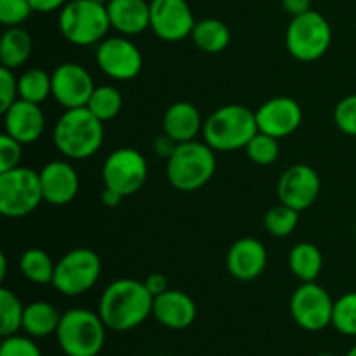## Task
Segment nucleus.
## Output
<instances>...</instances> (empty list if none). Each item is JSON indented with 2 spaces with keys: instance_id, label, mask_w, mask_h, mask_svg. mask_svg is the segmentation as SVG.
Returning a JSON list of instances; mask_svg holds the SVG:
<instances>
[{
  "instance_id": "40",
  "label": "nucleus",
  "mask_w": 356,
  "mask_h": 356,
  "mask_svg": "<svg viewBox=\"0 0 356 356\" xmlns=\"http://www.w3.org/2000/svg\"><path fill=\"white\" fill-rule=\"evenodd\" d=\"M145 285H146V289H148L149 294H152L153 298L163 294V292L169 289V282H167V278L163 277L162 273L148 275V277H146V280H145Z\"/></svg>"
},
{
  "instance_id": "27",
  "label": "nucleus",
  "mask_w": 356,
  "mask_h": 356,
  "mask_svg": "<svg viewBox=\"0 0 356 356\" xmlns=\"http://www.w3.org/2000/svg\"><path fill=\"white\" fill-rule=\"evenodd\" d=\"M19 271L28 282L37 285L52 284L56 263L45 250L31 247L19 257Z\"/></svg>"
},
{
  "instance_id": "25",
  "label": "nucleus",
  "mask_w": 356,
  "mask_h": 356,
  "mask_svg": "<svg viewBox=\"0 0 356 356\" xmlns=\"http://www.w3.org/2000/svg\"><path fill=\"white\" fill-rule=\"evenodd\" d=\"M191 40L207 54H219L228 47L232 40V31L225 21L218 17H205L195 23L193 31H191Z\"/></svg>"
},
{
  "instance_id": "21",
  "label": "nucleus",
  "mask_w": 356,
  "mask_h": 356,
  "mask_svg": "<svg viewBox=\"0 0 356 356\" xmlns=\"http://www.w3.org/2000/svg\"><path fill=\"white\" fill-rule=\"evenodd\" d=\"M106 9L111 28L124 37H134L149 28V2L146 0H110Z\"/></svg>"
},
{
  "instance_id": "13",
  "label": "nucleus",
  "mask_w": 356,
  "mask_h": 356,
  "mask_svg": "<svg viewBox=\"0 0 356 356\" xmlns=\"http://www.w3.org/2000/svg\"><path fill=\"white\" fill-rule=\"evenodd\" d=\"M195 16L186 0H152L149 30L163 42H181L191 37Z\"/></svg>"
},
{
  "instance_id": "46",
  "label": "nucleus",
  "mask_w": 356,
  "mask_h": 356,
  "mask_svg": "<svg viewBox=\"0 0 356 356\" xmlns=\"http://www.w3.org/2000/svg\"><path fill=\"white\" fill-rule=\"evenodd\" d=\"M94 2H97V3H103V6H106V3L110 2V0H94Z\"/></svg>"
},
{
  "instance_id": "12",
  "label": "nucleus",
  "mask_w": 356,
  "mask_h": 356,
  "mask_svg": "<svg viewBox=\"0 0 356 356\" xmlns=\"http://www.w3.org/2000/svg\"><path fill=\"white\" fill-rule=\"evenodd\" d=\"M96 61L104 75L120 82L136 79L143 68L141 51L124 35L101 40L96 49Z\"/></svg>"
},
{
  "instance_id": "41",
  "label": "nucleus",
  "mask_w": 356,
  "mask_h": 356,
  "mask_svg": "<svg viewBox=\"0 0 356 356\" xmlns=\"http://www.w3.org/2000/svg\"><path fill=\"white\" fill-rule=\"evenodd\" d=\"M285 13L291 14L292 17L305 14L312 9V0H282Z\"/></svg>"
},
{
  "instance_id": "34",
  "label": "nucleus",
  "mask_w": 356,
  "mask_h": 356,
  "mask_svg": "<svg viewBox=\"0 0 356 356\" xmlns=\"http://www.w3.org/2000/svg\"><path fill=\"white\" fill-rule=\"evenodd\" d=\"M35 13L30 0H0V23L6 28L21 26Z\"/></svg>"
},
{
  "instance_id": "5",
  "label": "nucleus",
  "mask_w": 356,
  "mask_h": 356,
  "mask_svg": "<svg viewBox=\"0 0 356 356\" xmlns=\"http://www.w3.org/2000/svg\"><path fill=\"white\" fill-rule=\"evenodd\" d=\"M106 330L99 313L72 308L61 315L56 337L66 356H97L104 348Z\"/></svg>"
},
{
  "instance_id": "43",
  "label": "nucleus",
  "mask_w": 356,
  "mask_h": 356,
  "mask_svg": "<svg viewBox=\"0 0 356 356\" xmlns=\"http://www.w3.org/2000/svg\"><path fill=\"white\" fill-rule=\"evenodd\" d=\"M124 198H125L124 195H120L118 191H115V190H110V188H104L103 193H101V202H103V205H106V207H110V209L118 207Z\"/></svg>"
},
{
  "instance_id": "3",
  "label": "nucleus",
  "mask_w": 356,
  "mask_h": 356,
  "mask_svg": "<svg viewBox=\"0 0 356 356\" xmlns=\"http://www.w3.org/2000/svg\"><path fill=\"white\" fill-rule=\"evenodd\" d=\"M259 132L256 111L243 104H226L218 108L204 120V141L214 152H236L245 149L250 139Z\"/></svg>"
},
{
  "instance_id": "48",
  "label": "nucleus",
  "mask_w": 356,
  "mask_h": 356,
  "mask_svg": "<svg viewBox=\"0 0 356 356\" xmlns=\"http://www.w3.org/2000/svg\"><path fill=\"white\" fill-rule=\"evenodd\" d=\"M355 233H356V226H355Z\"/></svg>"
},
{
  "instance_id": "36",
  "label": "nucleus",
  "mask_w": 356,
  "mask_h": 356,
  "mask_svg": "<svg viewBox=\"0 0 356 356\" xmlns=\"http://www.w3.org/2000/svg\"><path fill=\"white\" fill-rule=\"evenodd\" d=\"M0 356H42V351L33 337L14 334L3 337L0 344Z\"/></svg>"
},
{
  "instance_id": "24",
  "label": "nucleus",
  "mask_w": 356,
  "mask_h": 356,
  "mask_svg": "<svg viewBox=\"0 0 356 356\" xmlns=\"http://www.w3.org/2000/svg\"><path fill=\"white\" fill-rule=\"evenodd\" d=\"M33 42L31 35L21 26L6 28L0 38V63L9 70H17L30 59Z\"/></svg>"
},
{
  "instance_id": "1",
  "label": "nucleus",
  "mask_w": 356,
  "mask_h": 356,
  "mask_svg": "<svg viewBox=\"0 0 356 356\" xmlns=\"http://www.w3.org/2000/svg\"><path fill=\"white\" fill-rule=\"evenodd\" d=\"M153 299L145 282L118 278L103 291L97 313L108 330L129 332L153 315Z\"/></svg>"
},
{
  "instance_id": "29",
  "label": "nucleus",
  "mask_w": 356,
  "mask_h": 356,
  "mask_svg": "<svg viewBox=\"0 0 356 356\" xmlns=\"http://www.w3.org/2000/svg\"><path fill=\"white\" fill-rule=\"evenodd\" d=\"M122 106H124V97L117 87L99 86L94 89L86 108L101 122H110L120 113Z\"/></svg>"
},
{
  "instance_id": "35",
  "label": "nucleus",
  "mask_w": 356,
  "mask_h": 356,
  "mask_svg": "<svg viewBox=\"0 0 356 356\" xmlns=\"http://www.w3.org/2000/svg\"><path fill=\"white\" fill-rule=\"evenodd\" d=\"M334 122L343 134L356 138V94L343 97L334 108Z\"/></svg>"
},
{
  "instance_id": "32",
  "label": "nucleus",
  "mask_w": 356,
  "mask_h": 356,
  "mask_svg": "<svg viewBox=\"0 0 356 356\" xmlns=\"http://www.w3.org/2000/svg\"><path fill=\"white\" fill-rule=\"evenodd\" d=\"M280 139L268 136L264 132H257L249 145L245 146V153L256 165H273L280 156Z\"/></svg>"
},
{
  "instance_id": "9",
  "label": "nucleus",
  "mask_w": 356,
  "mask_h": 356,
  "mask_svg": "<svg viewBox=\"0 0 356 356\" xmlns=\"http://www.w3.org/2000/svg\"><path fill=\"white\" fill-rule=\"evenodd\" d=\"M44 202L40 174L28 167H16L0 172V214L6 218H24L37 211Z\"/></svg>"
},
{
  "instance_id": "7",
  "label": "nucleus",
  "mask_w": 356,
  "mask_h": 356,
  "mask_svg": "<svg viewBox=\"0 0 356 356\" xmlns=\"http://www.w3.org/2000/svg\"><path fill=\"white\" fill-rule=\"evenodd\" d=\"M332 44V28L316 10L294 16L285 31V47L294 59L302 63L318 61Z\"/></svg>"
},
{
  "instance_id": "31",
  "label": "nucleus",
  "mask_w": 356,
  "mask_h": 356,
  "mask_svg": "<svg viewBox=\"0 0 356 356\" xmlns=\"http://www.w3.org/2000/svg\"><path fill=\"white\" fill-rule=\"evenodd\" d=\"M298 222L299 212L280 202V204L271 207L270 211L264 214L263 225L271 236L285 238V236L292 235V232L298 228Z\"/></svg>"
},
{
  "instance_id": "6",
  "label": "nucleus",
  "mask_w": 356,
  "mask_h": 356,
  "mask_svg": "<svg viewBox=\"0 0 356 356\" xmlns=\"http://www.w3.org/2000/svg\"><path fill=\"white\" fill-rule=\"evenodd\" d=\"M58 23L65 40L79 47L97 45L111 28L106 6L94 0H68L59 10Z\"/></svg>"
},
{
  "instance_id": "22",
  "label": "nucleus",
  "mask_w": 356,
  "mask_h": 356,
  "mask_svg": "<svg viewBox=\"0 0 356 356\" xmlns=\"http://www.w3.org/2000/svg\"><path fill=\"white\" fill-rule=\"evenodd\" d=\"M163 132L176 143L195 141L197 136L204 131V120L195 104L188 101H177L170 104L163 113Z\"/></svg>"
},
{
  "instance_id": "47",
  "label": "nucleus",
  "mask_w": 356,
  "mask_h": 356,
  "mask_svg": "<svg viewBox=\"0 0 356 356\" xmlns=\"http://www.w3.org/2000/svg\"><path fill=\"white\" fill-rule=\"evenodd\" d=\"M316 356H337V355H334V353H320V355H316Z\"/></svg>"
},
{
  "instance_id": "8",
  "label": "nucleus",
  "mask_w": 356,
  "mask_h": 356,
  "mask_svg": "<svg viewBox=\"0 0 356 356\" xmlns=\"http://www.w3.org/2000/svg\"><path fill=\"white\" fill-rule=\"evenodd\" d=\"M101 277V259L89 247H76L56 263L52 287L66 298L89 292Z\"/></svg>"
},
{
  "instance_id": "4",
  "label": "nucleus",
  "mask_w": 356,
  "mask_h": 356,
  "mask_svg": "<svg viewBox=\"0 0 356 356\" xmlns=\"http://www.w3.org/2000/svg\"><path fill=\"white\" fill-rule=\"evenodd\" d=\"M165 172L176 190L184 193L200 190L214 177L216 152L205 141L179 143L167 160Z\"/></svg>"
},
{
  "instance_id": "10",
  "label": "nucleus",
  "mask_w": 356,
  "mask_h": 356,
  "mask_svg": "<svg viewBox=\"0 0 356 356\" xmlns=\"http://www.w3.org/2000/svg\"><path fill=\"white\" fill-rule=\"evenodd\" d=\"M334 299L316 282H302L291 298V315L294 322L308 332H320L332 325Z\"/></svg>"
},
{
  "instance_id": "42",
  "label": "nucleus",
  "mask_w": 356,
  "mask_h": 356,
  "mask_svg": "<svg viewBox=\"0 0 356 356\" xmlns=\"http://www.w3.org/2000/svg\"><path fill=\"white\" fill-rule=\"evenodd\" d=\"M68 0H30L35 13H52V10H61Z\"/></svg>"
},
{
  "instance_id": "15",
  "label": "nucleus",
  "mask_w": 356,
  "mask_h": 356,
  "mask_svg": "<svg viewBox=\"0 0 356 356\" xmlns=\"http://www.w3.org/2000/svg\"><path fill=\"white\" fill-rule=\"evenodd\" d=\"M320 176L312 165L294 163L280 176L277 184L278 200L298 212L306 211L320 195Z\"/></svg>"
},
{
  "instance_id": "39",
  "label": "nucleus",
  "mask_w": 356,
  "mask_h": 356,
  "mask_svg": "<svg viewBox=\"0 0 356 356\" xmlns=\"http://www.w3.org/2000/svg\"><path fill=\"white\" fill-rule=\"evenodd\" d=\"M177 145H179V143H176L170 136H167L165 132H163V134H160L159 138L153 141V149H155V153L160 159L169 160L170 155L174 153V149L177 148Z\"/></svg>"
},
{
  "instance_id": "19",
  "label": "nucleus",
  "mask_w": 356,
  "mask_h": 356,
  "mask_svg": "<svg viewBox=\"0 0 356 356\" xmlns=\"http://www.w3.org/2000/svg\"><path fill=\"white\" fill-rule=\"evenodd\" d=\"M2 115L6 134L19 141L21 145H31L44 134L45 115L40 104L16 99Z\"/></svg>"
},
{
  "instance_id": "14",
  "label": "nucleus",
  "mask_w": 356,
  "mask_h": 356,
  "mask_svg": "<svg viewBox=\"0 0 356 356\" xmlns=\"http://www.w3.org/2000/svg\"><path fill=\"white\" fill-rule=\"evenodd\" d=\"M51 75L52 97L65 110L87 106L96 86L90 73L82 65L72 61L61 63Z\"/></svg>"
},
{
  "instance_id": "44",
  "label": "nucleus",
  "mask_w": 356,
  "mask_h": 356,
  "mask_svg": "<svg viewBox=\"0 0 356 356\" xmlns=\"http://www.w3.org/2000/svg\"><path fill=\"white\" fill-rule=\"evenodd\" d=\"M7 277V257L6 254H0V280H6Z\"/></svg>"
},
{
  "instance_id": "30",
  "label": "nucleus",
  "mask_w": 356,
  "mask_h": 356,
  "mask_svg": "<svg viewBox=\"0 0 356 356\" xmlns=\"http://www.w3.org/2000/svg\"><path fill=\"white\" fill-rule=\"evenodd\" d=\"M24 306L13 291L0 289V334L2 337L14 336L23 329Z\"/></svg>"
},
{
  "instance_id": "20",
  "label": "nucleus",
  "mask_w": 356,
  "mask_h": 356,
  "mask_svg": "<svg viewBox=\"0 0 356 356\" xmlns=\"http://www.w3.org/2000/svg\"><path fill=\"white\" fill-rule=\"evenodd\" d=\"M153 316L167 329L184 330L197 320V305L186 292L167 289L153 299Z\"/></svg>"
},
{
  "instance_id": "33",
  "label": "nucleus",
  "mask_w": 356,
  "mask_h": 356,
  "mask_svg": "<svg viewBox=\"0 0 356 356\" xmlns=\"http://www.w3.org/2000/svg\"><path fill=\"white\" fill-rule=\"evenodd\" d=\"M332 327L343 336L356 337V292H348L336 299Z\"/></svg>"
},
{
  "instance_id": "16",
  "label": "nucleus",
  "mask_w": 356,
  "mask_h": 356,
  "mask_svg": "<svg viewBox=\"0 0 356 356\" xmlns=\"http://www.w3.org/2000/svg\"><path fill=\"white\" fill-rule=\"evenodd\" d=\"M256 120L259 132L284 139L294 134L302 124V108L292 97H271L257 108Z\"/></svg>"
},
{
  "instance_id": "17",
  "label": "nucleus",
  "mask_w": 356,
  "mask_h": 356,
  "mask_svg": "<svg viewBox=\"0 0 356 356\" xmlns=\"http://www.w3.org/2000/svg\"><path fill=\"white\" fill-rule=\"evenodd\" d=\"M268 264V252L263 242L243 236L232 243L226 256V268L235 280L252 282L263 275Z\"/></svg>"
},
{
  "instance_id": "23",
  "label": "nucleus",
  "mask_w": 356,
  "mask_h": 356,
  "mask_svg": "<svg viewBox=\"0 0 356 356\" xmlns=\"http://www.w3.org/2000/svg\"><path fill=\"white\" fill-rule=\"evenodd\" d=\"M63 313L58 312L52 302L49 301H33L24 306L23 315V332L33 339L49 337L56 334Z\"/></svg>"
},
{
  "instance_id": "45",
  "label": "nucleus",
  "mask_w": 356,
  "mask_h": 356,
  "mask_svg": "<svg viewBox=\"0 0 356 356\" xmlns=\"http://www.w3.org/2000/svg\"><path fill=\"white\" fill-rule=\"evenodd\" d=\"M346 356H356V344H355V346L350 348V351H348Z\"/></svg>"
},
{
  "instance_id": "2",
  "label": "nucleus",
  "mask_w": 356,
  "mask_h": 356,
  "mask_svg": "<svg viewBox=\"0 0 356 356\" xmlns=\"http://www.w3.org/2000/svg\"><path fill=\"white\" fill-rule=\"evenodd\" d=\"M103 124L86 106L65 110L52 134L56 149L68 160L90 159L103 146Z\"/></svg>"
},
{
  "instance_id": "38",
  "label": "nucleus",
  "mask_w": 356,
  "mask_h": 356,
  "mask_svg": "<svg viewBox=\"0 0 356 356\" xmlns=\"http://www.w3.org/2000/svg\"><path fill=\"white\" fill-rule=\"evenodd\" d=\"M16 99H19L17 76L14 75V70L2 66L0 68V113H3Z\"/></svg>"
},
{
  "instance_id": "37",
  "label": "nucleus",
  "mask_w": 356,
  "mask_h": 356,
  "mask_svg": "<svg viewBox=\"0 0 356 356\" xmlns=\"http://www.w3.org/2000/svg\"><path fill=\"white\" fill-rule=\"evenodd\" d=\"M21 143L10 138L9 134L3 132L0 136V172H7L16 167H19L21 159H23V149Z\"/></svg>"
},
{
  "instance_id": "28",
  "label": "nucleus",
  "mask_w": 356,
  "mask_h": 356,
  "mask_svg": "<svg viewBox=\"0 0 356 356\" xmlns=\"http://www.w3.org/2000/svg\"><path fill=\"white\" fill-rule=\"evenodd\" d=\"M19 99L42 104L52 96V75L40 68H28L17 76Z\"/></svg>"
},
{
  "instance_id": "18",
  "label": "nucleus",
  "mask_w": 356,
  "mask_h": 356,
  "mask_svg": "<svg viewBox=\"0 0 356 356\" xmlns=\"http://www.w3.org/2000/svg\"><path fill=\"white\" fill-rule=\"evenodd\" d=\"M44 202L61 207L70 204L80 190V179L75 167L68 160H51L42 167L40 172Z\"/></svg>"
},
{
  "instance_id": "26",
  "label": "nucleus",
  "mask_w": 356,
  "mask_h": 356,
  "mask_svg": "<svg viewBox=\"0 0 356 356\" xmlns=\"http://www.w3.org/2000/svg\"><path fill=\"white\" fill-rule=\"evenodd\" d=\"M289 268L301 282H315L322 273L323 256L312 242H299L289 252Z\"/></svg>"
},
{
  "instance_id": "11",
  "label": "nucleus",
  "mask_w": 356,
  "mask_h": 356,
  "mask_svg": "<svg viewBox=\"0 0 356 356\" xmlns=\"http://www.w3.org/2000/svg\"><path fill=\"white\" fill-rule=\"evenodd\" d=\"M104 188L118 191L124 197L138 193L148 177V163L143 153L134 148H117L103 163Z\"/></svg>"
}]
</instances>
